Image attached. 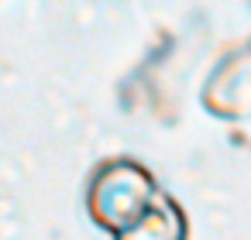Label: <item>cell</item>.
<instances>
[{
	"label": "cell",
	"mask_w": 251,
	"mask_h": 240,
	"mask_svg": "<svg viewBox=\"0 0 251 240\" xmlns=\"http://www.w3.org/2000/svg\"><path fill=\"white\" fill-rule=\"evenodd\" d=\"M158 196H162V185L141 161L107 158L90 172L83 202H86L93 226H100L110 237H121L124 230H131L134 223L148 216Z\"/></svg>",
	"instance_id": "cell-1"
},
{
	"label": "cell",
	"mask_w": 251,
	"mask_h": 240,
	"mask_svg": "<svg viewBox=\"0 0 251 240\" xmlns=\"http://www.w3.org/2000/svg\"><path fill=\"white\" fill-rule=\"evenodd\" d=\"M114 240H189V216L176 196L162 192L158 202L148 209V216Z\"/></svg>",
	"instance_id": "cell-2"
}]
</instances>
